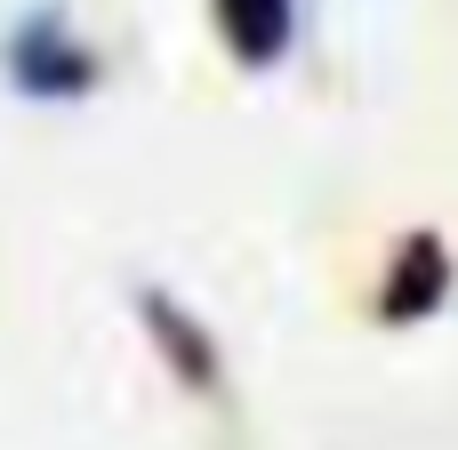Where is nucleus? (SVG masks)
I'll return each instance as SVG.
<instances>
[{
    "mask_svg": "<svg viewBox=\"0 0 458 450\" xmlns=\"http://www.w3.org/2000/svg\"><path fill=\"white\" fill-rule=\"evenodd\" d=\"M0 81H8L24 105H81V97H97L105 56L81 40V24H72L64 0H32V8L0 32Z\"/></svg>",
    "mask_w": 458,
    "mask_h": 450,
    "instance_id": "f257e3e1",
    "label": "nucleus"
},
{
    "mask_svg": "<svg viewBox=\"0 0 458 450\" xmlns=\"http://www.w3.org/2000/svg\"><path fill=\"white\" fill-rule=\"evenodd\" d=\"M137 322H145V346L161 354V370H169L193 403H225V395H233L225 354H217V330H209L185 298H169L161 282H145V290H137Z\"/></svg>",
    "mask_w": 458,
    "mask_h": 450,
    "instance_id": "f03ea898",
    "label": "nucleus"
},
{
    "mask_svg": "<svg viewBox=\"0 0 458 450\" xmlns=\"http://www.w3.org/2000/svg\"><path fill=\"white\" fill-rule=\"evenodd\" d=\"M458 290V258L451 242L435 233V225H411L394 250H386V274H378V298H370V314L386 322V330H419V322H435L443 306H451Z\"/></svg>",
    "mask_w": 458,
    "mask_h": 450,
    "instance_id": "7ed1b4c3",
    "label": "nucleus"
},
{
    "mask_svg": "<svg viewBox=\"0 0 458 450\" xmlns=\"http://www.w3.org/2000/svg\"><path fill=\"white\" fill-rule=\"evenodd\" d=\"M209 24L242 72H274L298 48V0H209Z\"/></svg>",
    "mask_w": 458,
    "mask_h": 450,
    "instance_id": "20e7f679",
    "label": "nucleus"
}]
</instances>
